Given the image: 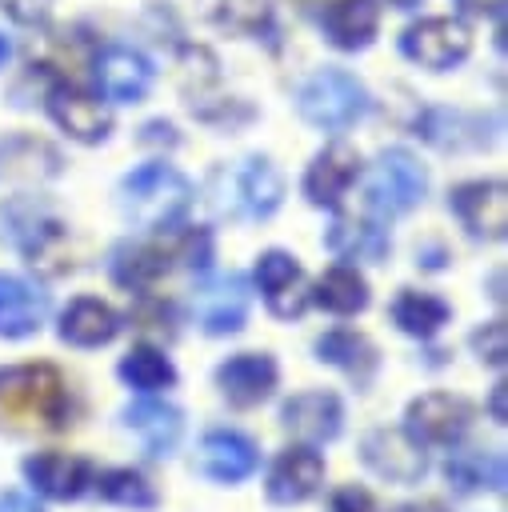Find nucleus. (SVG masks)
<instances>
[{"instance_id": "f257e3e1", "label": "nucleus", "mask_w": 508, "mask_h": 512, "mask_svg": "<svg viewBox=\"0 0 508 512\" xmlns=\"http://www.w3.org/2000/svg\"><path fill=\"white\" fill-rule=\"evenodd\" d=\"M68 424V384L52 364L0 368V432L32 436Z\"/></svg>"}, {"instance_id": "f03ea898", "label": "nucleus", "mask_w": 508, "mask_h": 512, "mask_svg": "<svg viewBox=\"0 0 508 512\" xmlns=\"http://www.w3.org/2000/svg\"><path fill=\"white\" fill-rule=\"evenodd\" d=\"M192 204V184L164 160L140 164L120 180V212L136 228H172Z\"/></svg>"}, {"instance_id": "7ed1b4c3", "label": "nucleus", "mask_w": 508, "mask_h": 512, "mask_svg": "<svg viewBox=\"0 0 508 512\" xmlns=\"http://www.w3.org/2000/svg\"><path fill=\"white\" fill-rule=\"evenodd\" d=\"M368 88L352 76V72H340V68H320L316 76H308L296 92V108L300 116L312 124V128H324V132H344L352 128L356 120L368 116Z\"/></svg>"}, {"instance_id": "20e7f679", "label": "nucleus", "mask_w": 508, "mask_h": 512, "mask_svg": "<svg viewBox=\"0 0 508 512\" xmlns=\"http://www.w3.org/2000/svg\"><path fill=\"white\" fill-rule=\"evenodd\" d=\"M428 192V172L424 164L404 152V148H384L368 172V204L380 220L400 216L408 208H416Z\"/></svg>"}, {"instance_id": "39448f33", "label": "nucleus", "mask_w": 508, "mask_h": 512, "mask_svg": "<svg viewBox=\"0 0 508 512\" xmlns=\"http://www.w3.org/2000/svg\"><path fill=\"white\" fill-rule=\"evenodd\" d=\"M400 52L420 64V68H432V72H444L452 64H460L468 52H472V36L460 20L452 16H428V20H416L404 28L400 36Z\"/></svg>"}, {"instance_id": "423d86ee", "label": "nucleus", "mask_w": 508, "mask_h": 512, "mask_svg": "<svg viewBox=\"0 0 508 512\" xmlns=\"http://www.w3.org/2000/svg\"><path fill=\"white\" fill-rule=\"evenodd\" d=\"M224 184H228V204L224 208H232L240 220H268L284 200V176L272 168L268 156L240 160L224 176Z\"/></svg>"}, {"instance_id": "0eeeda50", "label": "nucleus", "mask_w": 508, "mask_h": 512, "mask_svg": "<svg viewBox=\"0 0 508 512\" xmlns=\"http://www.w3.org/2000/svg\"><path fill=\"white\" fill-rule=\"evenodd\" d=\"M472 424V404L452 392H424L404 412V432L416 444H456Z\"/></svg>"}, {"instance_id": "6e6552de", "label": "nucleus", "mask_w": 508, "mask_h": 512, "mask_svg": "<svg viewBox=\"0 0 508 512\" xmlns=\"http://www.w3.org/2000/svg\"><path fill=\"white\" fill-rule=\"evenodd\" d=\"M360 460L376 472V476H384V480H392V484H416L420 476H424V468H428V460H424V444H416L408 432H400V428H372V432H364V440H360Z\"/></svg>"}, {"instance_id": "1a4fd4ad", "label": "nucleus", "mask_w": 508, "mask_h": 512, "mask_svg": "<svg viewBox=\"0 0 508 512\" xmlns=\"http://www.w3.org/2000/svg\"><path fill=\"white\" fill-rule=\"evenodd\" d=\"M256 284H260V292H264L268 312L280 316V320H296V316L308 308V300H312V296H308L304 268L296 264L292 252H280V248H272V252H264V256L256 260Z\"/></svg>"}, {"instance_id": "9d476101", "label": "nucleus", "mask_w": 508, "mask_h": 512, "mask_svg": "<svg viewBox=\"0 0 508 512\" xmlns=\"http://www.w3.org/2000/svg\"><path fill=\"white\" fill-rule=\"evenodd\" d=\"M92 76H96L100 96L112 100V104H136L152 88V64H148V56H140L128 44L104 48L96 56V64H92Z\"/></svg>"}, {"instance_id": "9b49d317", "label": "nucleus", "mask_w": 508, "mask_h": 512, "mask_svg": "<svg viewBox=\"0 0 508 512\" xmlns=\"http://www.w3.org/2000/svg\"><path fill=\"white\" fill-rule=\"evenodd\" d=\"M276 360L268 352H236L216 368V388L236 408H256L276 388Z\"/></svg>"}, {"instance_id": "f8f14e48", "label": "nucleus", "mask_w": 508, "mask_h": 512, "mask_svg": "<svg viewBox=\"0 0 508 512\" xmlns=\"http://www.w3.org/2000/svg\"><path fill=\"white\" fill-rule=\"evenodd\" d=\"M452 212L472 236L500 240L508 228V188L500 180H468L452 192Z\"/></svg>"}, {"instance_id": "ddd939ff", "label": "nucleus", "mask_w": 508, "mask_h": 512, "mask_svg": "<svg viewBox=\"0 0 508 512\" xmlns=\"http://www.w3.org/2000/svg\"><path fill=\"white\" fill-rule=\"evenodd\" d=\"M256 464H260L256 444L248 436H240V432H228V428L208 432L200 440V448H196L200 476H208L216 484H240V480H248L256 472Z\"/></svg>"}, {"instance_id": "4468645a", "label": "nucleus", "mask_w": 508, "mask_h": 512, "mask_svg": "<svg viewBox=\"0 0 508 512\" xmlns=\"http://www.w3.org/2000/svg\"><path fill=\"white\" fill-rule=\"evenodd\" d=\"M280 420H284V428L296 432L300 440H308V444H324V440H336L340 420H344V404H340L336 392L308 388V392H296L292 400H284Z\"/></svg>"}, {"instance_id": "2eb2a0df", "label": "nucleus", "mask_w": 508, "mask_h": 512, "mask_svg": "<svg viewBox=\"0 0 508 512\" xmlns=\"http://www.w3.org/2000/svg\"><path fill=\"white\" fill-rule=\"evenodd\" d=\"M48 112H52V120H56L72 140H80V144H100V140L108 136V128H112L108 108H104L96 96H88V92H80V88H72V84H56V88L48 92Z\"/></svg>"}, {"instance_id": "dca6fc26", "label": "nucleus", "mask_w": 508, "mask_h": 512, "mask_svg": "<svg viewBox=\"0 0 508 512\" xmlns=\"http://www.w3.org/2000/svg\"><path fill=\"white\" fill-rule=\"evenodd\" d=\"M24 476L48 500H76L92 484V464L72 452H36L24 460Z\"/></svg>"}, {"instance_id": "f3484780", "label": "nucleus", "mask_w": 508, "mask_h": 512, "mask_svg": "<svg viewBox=\"0 0 508 512\" xmlns=\"http://www.w3.org/2000/svg\"><path fill=\"white\" fill-rule=\"evenodd\" d=\"M324 484V460L308 444H296L276 456L268 472V500L272 504H304Z\"/></svg>"}, {"instance_id": "a211bd4d", "label": "nucleus", "mask_w": 508, "mask_h": 512, "mask_svg": "<svg viewBox=\"0 0 508 512\" xmlns=\"http://www.w3.org/2000/svg\"><path fill=\"white\" fill-rule=\"evenodd\" d=\"M360 176V156L348 144H328L324 152H316V160L304 172V196L316 208H336L340 196L352 188V180Z\"/></svg>"}, {"instance_id": "6ab92c4d", "label": "nucleus", "mask_w": 508, "mask_h": 512, "mask_svg": "<svg viewBox=\"0 0 508 512\" xmlns=\"http://www.w3.org/2000/svg\"><path fill=\"white\" fill-rule=\"evenodd\" d=\"M248 284H244V276H220V280H212L208 288H200V296H196V320H200V328L208 332V336H228V332H236V328H244V320H248Z\"/></svg>"}, {"instance_id": "aec40b11", "label": "nucleus", "mask_w": 508, "mask_h": 512, "mask_svg": "<svg viewBox=\"0 0 508 512\" xmlns=\"http://www.w3.org/2000/svg\"><path fill=\"white\" fill-rule=\"evenodd\" d=\"M124 428H132L144 444L148 456H172L180 436H184V416L180 408L164 404V400H136L124 408Z\"/></svg>"}, {"instance_id": "412c9836", "label": "nucleus", "mask_w": 508, "mask_h": 512, "mask_svg": "<svg viewBox=\"0 0 508 512\" xmlns=\"http://www.w3.org/2000/svg\"><path fill=\"white\" fill-rule=\"evenodd\" d=\"M44 316H48V296L36 284L20 276H0V336L24 340L40 332Z\"/></svg>"}, {"instance_id": "4be33fe9", "label": "nucleus", "mask_w": 508, "mask_h": 512, "mask_svg": "<svg viewBox=\"0 0 508 512\" xmlns=\"http://www.w3.org/2000/svg\"><path fill=\"white\" fill-rule=\"evenodd\" d=\"M316 360L340 368V372L352 376L356 384H368V380L376 376V364H380L376 344H372L368 336L352 332V328H332V332H324V336L316 340Z\"/></svg>"}, {"instance_id": "5701e85b", "label": "nucleus", "mask_w": 508, "mask_h": 512, "mask_svg": "<svg viewBox=\"0 0 508 512\" xmlns=\"http://www.w3.org/2000/svg\"><path fill=\"white\" fill-rule=\"evenodd\" d=\"M116 332H120V316L96 296H76L60 316V336L76 348H100Z\"/></svg>"}, {"instance_id": "b1692460", "label": "nucleus", "mask_w": 508, "mask_h": 512, "mask_svg": "<svg viewBox=\"0 0 508 512\" xmlns=\"http://www.w3.org/2000/svg\"><path fill=\"white\" fill-rule=\"evenodd\" d=\"M376 24H380V12L372 0H332L324 8V32L344 52L364 48L376 36Z\"/></svg>"}, {"instance_id": "393cba45", "label": "nucleus", "mask_w": 508, "mask_h": 512, "mask_svg": "<svg viewBox=\"0 0 508 512\" xmlns=\"http://www.w3.org/2000/svg\"><path fill=\"white\" fill-rule=\"evenodd\" d=\"M312 300H316L320 308L336 312V316H356V312L368 308V280H364L356 268L336 264V268H328V272L316 280Z\"/></svg>"}, {"instance_id": "a878e982", "label": "nucleus", "mask_w": 508, "mask_h": 512, "mask_svg": "<svg viewBox=\"0 0 508 512\" xmlns=\"http://www.w3.org/2000/svg\"><path fill=\"white\" fill-rule=\"evenodd\" d=\"M448 316H452V308H448L440 296H432V292H416V288H404V292L396 296V304H392V320H396V328L408 332V336H420V340L436 336V332L448 324Z\"/></svg>"}, {"instance_id": "bb28decb", "label": "nucleus", "mask_w": 508, "mask_h": 512, "mask_svg": "<svg viewBox=\"0 0 508 512\" xmlns=\"http://www.w3.org/2000/svg\"><path fill=\"white\" fill-rule=\"evenodd\" d=\"M444 476L456 492H500L504 488V456L500 452H456L444 464Z\"/></svg>"}, {"instance_id": "cd10ccee", "label": "nucleus", "mask_w": 508, "mask_h": 512, "mask_svg": "<svg viewBox=\"0 0 508 512\" xmlns=\"http://www.w3.org/2000/svg\"><path fill=\"white\" fill-rule=\"evenodd\" d=\"M120 380L132 384L136 392H156V388H172L176 384V368L172 360L152 348V344H136L124 360H120Z\"/></svg>"}, {"instance_id": "c85d7f7f", "label": "nucleus", "mask_w": 508, "mask_h": 512, "mask_svg": "<svg viewBox=\"0 0 508 512\" xmlns=\"http://www.w3.org/2000/svg\"><path fill=\"white\" fill-rule=\"evenodd\" d=\"M328 248L340 252V256H364V260H380L388 252V236L384 228L376 224H364V220H336L328 228Z\"/></svg>"}, {"instance_id": "c756f323", "label": "nucleus", "mask_w": 508, "mask_h": 512, "mask_svg": "<svg viewBox=\"0 0 508 512\" xmlns=\"http://www.w3.org/2000/svg\"><path fill=\"white\" fill-rule=\"evenodd\" d=\"M100 500L120 504V508H156V488L136 472V468H112L96 480Z\"/></svg>"}, {"instance_id": "7c9ffc66", "label": "nucleus", "mask_w": 508, "mask_h": 512, "mask_svg": "<svg viewBox=\"0 0 508 512\" xmlns=\"http://www.w3.org/2000/svg\"><path fill=\"white\" fill-rule=\"evenodd\" d=\"M168 268V256L160 252V248H148V244H124V248H116V260H112V276L120 280V284H148V280H156L160 272Z\"/></svg>"}, {"instance_id": "2f4dec72", "label": "nucleus", "mask_w": 508, "mask_h": 512, "mask_svg": "<svg viewBox=\"0 0 508 512\" xmlns=\"http://www.w3.org/2000/svg\"><path fill=\"white\" fill-rule=\"evenodd\" d=\"M204 16H212L224 28L252 32V28L264 24V0H220V4H204Z\"/></svg>"}, {"instance_id": "473e14b6", "label": "nucleus", "mask_w": 508, "mask_h": 512, "mask_svg": "<svg viewBox=\"0 0 508 512\" xmlns=\"http://www.w3.org/2000/svg\"><path fill=\"white\" fill-rule=\"evenodd\" d=\"M472 348L480 352V360L484 364H504V356H508V328H504V320H492V324H484V328H476L472 332Z\"/></svg>"}, {"instance_id": "72a5a7b5", "label": "nucleus", "mask_w": 508, "mask_h": 512, "mask_svg": "<svg viewBox=\"0 0 508 512\" xmlns=\"http://www.w3.org/2000/svg\"><path fill=\"white\" fill-rule=\"evenodd\" d=\"M332 512H380V508H376V500H372L364 488L348 484V488H340V492L332 496Z\"/></svg>"}, {"instance_id": "f704fd0d", "label": "nucleus", "mask_w": 508, "mask_h": 512, "mask_svg": "<svg viewBox=\"0 0 508 512\" xmlns=\"http://www.w3.org/2000/svg\"><path fill=\"white\" fill-rule=\"evenodd\" d=\"M0 4L8 8L12 20H20V24H36V20H44V12H48L52 0H0Z\"/></svg>"}, {"instance_id": "c9c22d12", "label": "nucleus", "mask_w": 508, "mask_h": 512, "mask_svg": "<svg viewBox=\"0 0 508 512\" xmlns=\"http://www.w3.org/2000/svg\"><path fill=\"white\" fill-rule=\"evenodd\" d=\"M456 8L464 16H500L504 12V0H456Z\"/></svg>"}, {"instance_id": "e433bc0d", "label": "nucleus", "mask_w": 508, "mask_h": 512, "mask_svg": "<svg viewBox=\"0 0 508 512\" xmlns=\"http://www.w3.org/2000/svg\"><path fill=\"white\" fill-rule=\"evenodd\" d=\"M0 512H44V508L24 492H0Z\"/></svg>"}, {"instance_id": "4c0bfd02", "label": "nucleus", "mask_w": 508, "mask_h": 512, "mask_svg": "<svg viewBox=\"0 0 508 512\" xmlns=\"http://www.w3.org/2000/svg\"><path fill=\"white\" fill-rule=\"evenodd\" d=\"M504 388H508V384L500 380V384L492 388V400H488V412H492V420H496V424H504Z\"/></svg>"}, {"instance_id": "58836bf2", "label": "nucleus", "mask_w": 508, "mask_h": 512, "mask_svg": "<svg viewBox=\"0 0 508 512\" xmlns=\"http://www.w3.org/2000/svg\"><path fill=\"white\" fill-rule=\"evenodd\" d=\"M8 56H12V44H8V36H4V32H0V68H4V64H8Z\"/></svg>"}, {"instance_id": "ea45409f", "label": "nucleus", "mask_w": 508, "mask_h": 512, "mask_svg": "<svg viewBox=\"0 0 508 512\" xmlns=\"http://www.w3.org/2000/svg\"><path fill=\"white\" fill-rule=\"evenodd\" d=\"M388 4H396V8H412L416 0H388Z\"/></svg>"}]
</instances>
